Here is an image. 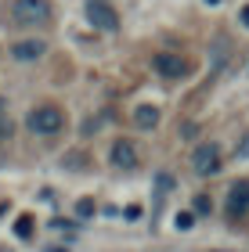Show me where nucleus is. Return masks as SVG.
Segmentation results:
<instances>
[{
	"label": "nucleus",
	"instance_id": "obj_15",
	"mask_svg": "<svg viewBox=\"0 0 249 252\" xmlns=\"http://www.w3.org/2000/svg\"><path fill=\"white\" fill-rule=\"evenodd\" d=\"M177 231H191V223H195V213H177Z\"/></svg>",
	"mask_w": 249,
	"mask_h": 252
},
{
	"label": "nucleus",
	"instance_id": "obj_17",
	"mask_svg": "<svg viewBox=\"0 0 249 252\" xmlns=\"http://www.w3.org/2000/svg\"><path fill=\"white\" fill-rule=\"evenodd\" d=\"M235 155H239V158H249V133L242 137V144H239V148H235Z\"/></svg>",
	"mask_w": 249,
	"mask_h": 252
},
{
	"label": "nucleus",
	"instance_id": "obj_21",
	"mask_svg": "<svg viewBox=\"0 0 249 252\" xmlns=\"http://www.w3.org/2000/svg\"><path fill=\"white\" fill-rule=\"evenodd\" d=\"M4 213H7V202H0V216H4Z\"/></svg>",
	"mask_w": 249,
	"mask_h": 252
},
{
	"label": "nucleus",
	"instance_id": "obj_9",
	"mask_svg": "<svg viewBox=\"0 0 249 252\" xmlns=\"http://www.w3.org/2000/svg\"><path fill=\"white\" fill-rule=\"evenodd\" d=\"M159 108L155 105H138L134 108V126H138V130H155V126H159Z\"/></svg>",
	"mask_w": 249,
	"mask_h": 252
},
{
	"label": "nucleus",
	"instance_id": "obj_16",
	"mask_svg": "<svg viewBox=\"0 0 249 252\" xmlns=\"http://www.w3.org/2000/svg\"><path fill=\"white\" fill-rule=\"evenodd\" d=\"M51 227H54V231H72V220H62V216H54V220H51Z\"/></svg>",
	"mask_w": 249,
	"mask_h": 252
},
{
	"label": "nucleus",
	"instance_id": "obj_20",
	"mask_svg": "<svg viewBox=\"0 0 249 252\" xmlns=\"http://www.w3.org/2000/svg\"><path fill=\"white\" fill-rule=\"evenodd\" d=\"M4 112H7V101H4V97H0V116H4Z\"/></svg>",
	"mask_w": 249,
	"mask_h": 252
},
{
	"label": "nucleus",
	"instance_id": "obj_3",
	"mask_svg": "<svg viewBox=\"0 0 249 252\" xmlns=\"http://www.w3.org/2000/svg\"><path fill=\"white\" fill-rule=\"evenodd\" d=\"M191 169H195L199 177H217L220 173V148L213 141L195 144V152H191Z\"/></svg>",
	"mask_w": 249,
	"mask_h": 252
},
{
	"label": "nucleus",
	"instance_id": "obj_5",
	"mask_svg": "<svg viewBox=\"0 0 249 252\" xmlns=\"http://www.w3.org/2000/svg\"><path fill=\"white\" fill-rule=\"evenodd\" d=\"M87 22H90L94 29H101V32L119 29V15L105 4V0H87Z\"/></svg>",
	"mask_w": 249,
	"mask_h": 252
},
{
	"label": "nucleus",
	"instance_id": "obj_2",
	"mask_svg": "<svg viewBox=\"0 0 249 252\" xmlns=\"http://www.w3.org/2000/svg\"><path fill=\"white\" fill-rule=\"evenodd\" d=\"M11 22L15 26H47L51 0H11Z\"/></svg>",
	"mask_w": 249,
	"mask_h": 252
},
{
	"label": "nucleus",
	"instance_id": "obj_7",
	"mask_svg": "<svg viewBox=\"0 0 249 252\" xmlns=\"http://www.w3.org/2000/svg\"><path fill=\"white\" fill-rule=\"evenodd\" d=\"M224 209H228V216H235V220H242V216L249 213V180H235V184L228 188Z\"/></svg>",
	"mask_w": 249,
	"mask_h": 252
},
{
	"label": "nucleus",
	"instance_id": "obj_8",
	"mask_svg": "<svg viewBox=\"0 0 249 252\" xmlns=\"http://www.w3.org/2000/svg\"><path fill=\"white\" fill-rule=\"evenodd\" d=\"M43 54H47V43L43 40H18V43H11V58L15 62H40Z\"/></svg>",
	"mask_w": 249,
	"mask_h": 252
},
{
	"label": "nucleus",
	"instance_id": "obj_11",
	"mask_svg": "<svg viewBox=\"0 0 249 252\" xmlns=\"http://www.w3.org/2000/svg\"><path fill=\"white\" fill-rule=\"evenodd\" d=\"M170 188H174V177H170V173H159V177H155V205L163 202V194H166Z\"/></svg>",
	"mask_w": 249,
	"mask_h": 252
},
{
	"label": "nucleus",
	"instance_id": "obj_6",
	"mask_svg": "<svg viewBox=\"0 0 249 252\" xmlns=\"http://www.w3.org/2000/svg\"><path fill=\"white\" fill-rule=\"evenodd\" d=\"M108 162L116 169H138V144L127 141V137H116L108 148Z\"/></svg>",
	"mask_w": 249,
	"mask_h": 252
},
{
	"label": "nucleus",
	"instance_id": "obj_10",
	"mask_svg": "<svg viewBox=\"0 0 249 252\" xmlns=\"http://www.w3.org/2000/svg\"><path fill=\"white\" fill-rule=\"evenodd\" d=\"M15 238H22V242H29V238H33V216L29 213H22L15 220Z\"/></svg>",
	"mask_w": 249,
	"mask_h": 252
},
{
	"label": "nucleus",
	"instance_id": "obj_14",
	"mask_svg": "<svg viewBox=\"0 0 249 252\" xmlns=\"http://www.w3.org/2000/svg\"><path fill=\"white\" fill-rule=\"evenodd\" d=\"M11 133H15V123L7 119V112L0 116V141H11Z\"/></svg>",
	"mask_w": 249,
	"mask_h": 252
},
{
	"label": "nucleus",
	"instance_id": "obj_4",
	"mask_svg": "<svg viewBox=\"0 0 249 252\" xmlns=\"http://www.w3.org/2000/svg\"><path fill=\"white\" fill-rule=\"evenodd\" d=\"M155 72H159L163 79H184L191 72V62L184 58V54H174V51H163V54H155Z\"/></svg>",
	"mask_w": 249,
	"mask_h": 252
},
{
	"label": "nucleus",
	"instance_id": "obj_23",
	"mask_svg": "<svg viewBox=\"0 0 249 252\" xmlns=\"http://www.w3.org/2000/svg\"><path fill=\"white\" fill-rule=\"evenodd\" d=\"M47 252H65V249H47Z\"/></svg>",
	"mask_w": 249,
	"mask_h": 252
},
{
	"label": "nucleus",
	"instance_id": "obj_12",
	"mask_svg": "<svg viewBox=\"0 0 249 252\" xmlns=\"http://www.w3.org/2000/svg\"><path fill=\"white\" fill-rule=\"evenodd\" d=\"M98 213V205H94V198H80L76 202V216H80V220H90V216Z\"/></svg>",
	"mask_w": 249,
	"mask_h": 252
},
{
	"label": "nucleus",
	"instance_id": "obj_19",
	"mask_svg": "<svg viewBox=\"0 0 249 252\" xmlns=\"http://www.w3.org/2000/svg\"><path fill=\"white\" fill-rule=\"evenodd\" d=\"M239 18H242V26H246V29H249V4H246V7H242V15H239Z\"/></svg>",
	"mask_w": 249,
	"mask_h": 252
},
{
	"label": "nucleus",
	"instance_id": "obj_18",
	"mask_svg": "<svg viewBox=\"0 0 249 252\" xmlns=\"http://www.w3.org/2000/svg\"><path fill=\"white\" fill-rule=\"evenodd\" d=\"M127 220H141V209H138V205H127Z\"/></svg>",
	"mask_w": 249,
	"mask_h": 252
},
{
	"label": "nucleus",
	"instance_id": "obj_1",
	"mask_svg": "<svg viewBox=\"0 0 249 252\" xmlns=\"http://www.w3.org/2000/svg\"><path fill=\"white\" fill-rule=\"evenodd\" d=\"M26 126L36 137H58L62 130H65V112L58 108V105H36L26 116Z\"/></svg>",
	"mask_w": 249,
	"mask_h": 252
},
{
	"label": "nucleus",
	"instance_id": "obj_13",
	"mask_svg": "<svg viewBox=\"0 0 249 252\" xmlns=\"http://www.w3.org/2000/svg\"><path fill=\"white\" fill-rule=\"evenodd\" d=\"M191 213H199V216H210L213 213V202H210V194H195V209Z\"/></svg>",
	"mask_w": 249,
	"mask_h": 252
},
{
	"label": "nucleus",
	"instance_id": "obj_22",
	"mask_svg": "<svg viewBox=\"0 0 249 252\" xmlns=\"http://www.w3.org/2000/svg\"><path fill=\"white\" fill-rule=\"evenodd\" d=\"M206 4H210V7H217V4H220V0H206Z\"/></svg>",
	"mask_w": 249,
	"mask_h": 252
}]
</instances>
